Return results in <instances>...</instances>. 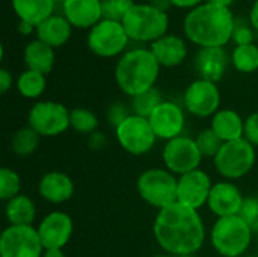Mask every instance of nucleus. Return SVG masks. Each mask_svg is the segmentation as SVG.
<instances>
[{"mask_svg": "<svg viewBox=\"0 0 258 257\" xmlns=\"http://www.w3.org/2000/svg\"><path fill=\"white\" fill-rule=\"evenodd\" d=\"M257 162V151L245 138L225 142L215 156L213 164L216 171L227 180H239L249 174Z\"/></svg>", "mask_w": 258, "mask_h": 257, "instance_id": "0eeeda50", "label": "nucleus"}, {"mask_svg": "<svg viewBox=\"0 0 258 257\" xmlns=\"http://www.w3.org/2000/svg\"><path fill=\"white\" fill-rule=\"evenodd\" d=\"M213 188L210 176L201 168L178 177V203L200 211L209 201Z\"/></svg>", "mask_w": 258, "mask_h": 257, "instance_id": "dca6fc26", "label": "nucleus"}, {"mask_svg": "<svg viewBox=\"0 0 258 257\" xmlns=\"http://www.w3.org/2000/svg\"><path fill=\"white\" fill-rule=\"evenodd\" d=\"M115 138L121 148L133 156L150 153L157 141V136L148 118L132 114L115 129Z\"/></svg>", "mask_w": 258, "mask_h": 257, "instance_id": "1a4fd4ad", "label": "nucleus"}, {"mask_svg": "<svg viewBox=\"0 0 258 257\" xmlns=\"http://www.w3.org/2000/svg\"><path fill=\"white\" fill-rule=\"evenodd\" d=\"M153 235L159 247L171 256H194L206 242V226L200 211L174 203L157 211Z\"/></svg>", "mask_w": 258, "mask_h": 257, "instance_id": "f257e3e1", "label": "nucleus"}, {"mask_svg": "<svg viewBox=\"0 0 258 257\" xmlns=\"http://www.w3.org/2000/svg\"><path fill=\"white\" fill-rule=\"evenodd\" d=\"M36 206L33 200L26 195L20 194L12 200L6 201L5 215L9 226H33L36 220Z\"/></svg>", "mask_w": 258, "mask_h": 257, "instance_id": "a878e982", "label": "nucleus"}, {"mask_svg": "<svg viewBox=\"0 0 258 257\" xmlns=\"http://www.w3.org/2000/svg\"><path fill=\"white\" fill-rule=\"evenodd\" d=\"M231 65L236 71L251 74L258 70V45H236L231 52Z\"/></svg>", "mask_w": 258, "mask_h": 257, "instance_id": "cd10ccee", "label": "nucleus"}, {"mask_svg": "<svg viewBox=\"0 0 258 257\" xmlns=\"http://www.w3.org/2000/svg\"><path fill=\"white\" fill-rule=\"evenodd\" d=\"M128 35L119 21L101 20L88 33L89 50L100 58H116L125 53Z\"/></svg>", "mask_w": 258, "mask_h": 257, "instance_id": "9d476101", "label": "nucleus"}, {"mask_svg": "<svg viewBox=\"0 0 258 257\" xmlns=\"http://www.w3.org/2000/svg\"><path fill=\"white\" fill-rule=\"evenodd\" d=\"M36 38L53 48L65 45L73 33V26L63 15H51L36 27Z\"/></svg>", "mask_w": 258, "mask_h": 257, "instance_id": "5701e85b", "label": "nucleus"}, {"mask_svg": "<svg viewBox=\"0 0 258 257\" xmlns=\"http://www.w3.org/2000/svg\"><path fill=\"white\" fill-rule=\"evenodd\" d=\"M151 257H175V256H171V254H154V256H151Z\"/></svg>", "mask_w": 258, "mask_h": 257, "instance_id": "de8ad7c7", "label": "nucleus"}, {"mask_svg": "<svg viewBox=\"0 0 258 257\" xmlns=\"http://www.w3.org/2000/svg\"><path fill=\"white\" fill-rule=\"evenodd\" d=\"M132 108H128L125 103L116 101L113 105H110V108L107 109V121L112 124L113 129H116L122 121H125L132 114H130Z\"/></svg>", "mask_w": 258, "mask_h": 257, "instance_id": "e433bc0d", "label": "nucleus"}, {"mask_svg": "<svg viewBox=\"0 0 258 257\" xmlns=\"http://www.w3.org/2000/svg\"><path fill=\"white\" fill-rule=\"evenodd\" d=\"M14 85V77L6 68H0V92L6 94Z\"/></svg>", "mask_w": 258, "mask_h": 257, "instance_id": "58836bf2", "label": "nucleus"}, {"mask_svg": "<svg viewBox=\"0 0 258 257\" xmlns=\"http://www.w3.org/2000/svg\"><path fill=\"white\" fill-rule=\"evenodd\" d=\"M44 251L33 226H8L0 235V257H42Z\"/></svg>", "mask_w": 258, "mask_h": 257, "instance_id": "f8f14e48", "label": "nucleus"}, {"mask_svg": "<svg viewBox=\"0 0 258 257\" xmlns=\"http://www.w3.org/2000/svg\"><path fill=\"white\" fill-rule=\"evenodd\" d=\"M160 64L150 48H133L119 56L115 65V82L130 98L156 88L160 74Z\"/></svg>", "mask_w": 258, "mask_h": 257, "instance_id": "7ed1b4c3", "label": "nucleus"}, {"mask_svg": "<svg viewBox=\"0 0 258 257\" xmlns=\"http://www.w3.org/2000/svg\"><path fill=\"white\" fill-rule=\"evenodd\" d=\"M195 142H197V145H198L200 153L203 155V158H210V159H215V156L219 153V150L225 144L210 127L201 130L195 136Z\"/></svg>", "mask_w": 258, "mask_h": 257, "instance_id": "473e14b6", "label": "nucleus"}, {"mask_svg": "<svg viewBox=\"0 0 258 257\" xmlns=\"http://www.w3.org/2000/svg\"><path fill=\"white\" fill-rule=\"evenodd\" d=\"M23 59L27 70H33L47 76L54 67V48L36 38L24 47Z\"/></svg>", "mask_w": 258, "mask_h": 257, "instance_id": "393cba45", "label": "nucleus"}, {"mask_svg": "<svg viewBox=\"0 0 258 257\" xmlns=\"http://www.w3.org/2000/svg\"><path fill=\"white\" fill-rule=\"evenodd\" d=\"M12 9L20 21L38 27L54 12V0H11Z\"/></svg>", "mask_w": 258, "mask_h": 257, "instance_id": "b1692460", "label": "nucleus"}, {"mask_svg": "<svg viewBox=\"0 0 258 257\" xmlns=\"http://www.w3.org/2000/svg\"><path fill=\"white\" fill-rule=\"evenodd\" d=\"M71 129L82 135H92L98 129V117L86 108H74L70 111Z\"/></svg>", "mask_w": 258, "mask_h": 257, "instance_id": "c756f323", "label": "nucleus"}, {"mask_svg": "<svg viewBox=\"0 0 258 257\" xmlns=\"http://www.w3.org/2000/svg\"><path fill=\"white\" fill-rule=\"evenodd\" d=\"M150 50L157 59V62L160 64V67H165V68L178 67L187 58L186 41L181 36L171 35V33L154 41L150 45Z\"/></svg>", "mask_w": 258, "mask_h": 257, "instance_id": "412c9836", "label": "nucleus"}, {"mask_svg": "<svg viewBox=\"0 0 258 257\" xmlns=\"http://www.w3.org/2000/svg\"><path fill=\"white\" fill-rule=\"evenodd\" d=\"M231 41H233L236 45L254 44V27L251 26V23H246V21H243V20H242V21H240V20H236Z\"/></svg>", "mask_w": 258, "mask_h": 257, "instance_id": "c9c22d12", "label": "nucleus"}, {"mask_svg": "<svg viewBox=\"0 0 258 257\" xmlns=\"http://www.w3.org/2000/svg\"><path fill=\"white\" fill-rule=\"evenodd\" d=\"M243 138L252 144L255 148L258 147V112H252L245 118V135Z\"/></svg>", "mask_w": 258, "mask_h": 257, "instance_id": "4c0bfd02", "label": "nucleus"}, {"mask_svg": "<svg viewBox=\"0 0 258 257\" xmlns=\"http://www.w3.org/2000/svg\"><path fill=\"white\" fill-rule=\"evenodd\" d=\"M162 159L165 168L180 177L186 173L198 170L204 158L200 153L195 138L181 135L165 142L162 150Z\"/></svg>", "mask_w": 258, "mask_h": 257, "instance_id": "9b49d317", "label": "nucleus"}, {"mask_svg": "<svg viewBox=\"0 0 258 257\" xmlns=\"http://www.w3.org/2000/svg\"><path fill=\"white\" fill-rule=\"evenodd\" d=\"M249 23L251 26L254 27V30L258 32V0H255L251 6V11H249Z\"/></svg>", "mask_w": 258, "mask_h": 257, "instance_id": "79ce46f5", "label": "nucleus"}, {"mask_svg": "<svg viewBox=\"0 0 258 257\" xmlns=\"http://www.w3.org/2000/svg\"><path fill=\"white\" fill-rule=\"evenodd\" d=\"M122 26L130 41L153 44L168 35L169 17L151 3H135L122 20Z\"/></svg>", "mask_w": 258, "mask_h": 257, "instance_id": "20e7f679", "label": "nucleus"}, {"mask_svg": "<svg viewBox=\"0 0 258 257\" xmlns=\"http://www.w3.org/2000/svg\"><path fill=\"white\" fill-rule=\"evenodd\" d=\"M239 217L248 224L254 235H258V197H245Z\"/></svg>", "mask_w": 258, "mask_h": 257, "instance_id": "f704fd0d", "label": "nucleus"}, {"mask_svg": "<svg viewBox=\"0 0 258 257\" xmlns=\"http://www.w3.org/2000/svg\"><path fill=\"white\" fill-rule=\"evenodd\" d=\"M36 230L45 250H63L73 238L74 223L67 212L53 211L41 220Z\"/></svg>", "mask_w": 258, "mask_h": 257, "instance_id": "4468645a", "label": "nucleus"}, {"mask_svg": "<svg viewBox=\"0 0 258 257\" xmlns=\"http://www.w3.org/2000/svg\"><path fill=\"white\" fill-rule=\"evenodd\" d=\"M210 129L224 142L237 141L245 135V118L234 109H219L212 117Z\"/></svg>", "mask_w": 258, "mask_h": 257, "instance_id": "4be33fe9", "label": "nucleus"}, {"mask_svg": "<svg viewBox=\"0 0 258 257\" xmlns=\"http://www.w3.org/2000/svg\"><path fill=\"white\" fill-rule=\"evenodd\" d=\"M231 64V55L225 47L200 48L195 56V68L200 79L218 83L227 73Z\"/></svg>", "mask_w": 258, "mask_h": 257, "instance_id": "a211bd4d", "label": "nucleus"}, {"mask_svg": "<svg viewBox=\"0 0 258 257\" xmlns=\"http://www.w3.org/2000/svg\"><path fill=\"white\" fill-rule=\"evenodd\" d=\"M163 101V97L160 94V91L157 88H151L136 97L132 98V103H130V108L133 111L135 115H139V117H144V118H148L153 111Z\"/></svg>", "mask_w": 258, "mask_h": 257, "instance_id": "7c9ffc66", "label": "nucleus"}, {"mask_svg": "<svg viewBox=\"0 0 258 257\" xmlns=\"http://www.w3.org/2000/svg\"><path fill=\"white\" fill-rule=\"evenodd\" d=\"M27 126H30L39 136H59L71 127L70 109H67L62 103L51 100L36 101L29 111Z\"/></svg>", "mask_w": 258, "mask_h": 257, "instance_id": "6e6552de", "label": "nucleus"}, {"mask_svg": "<svg viewBox=\"0 0 258 257\" xmlns=\"http://www.w3.org/2000/svg\"><path fill=\"white\" fill-rule=\"evenodd\" d=\"M150 3H151L154 8H157V9H160V11H163V12H168V9L172 6L169 0H151Z\"/></svg>", "mask_w": 258, "mask_h": 257, "instance_id": "37998d69", "label": "nucleus"}, {"mask_svg": "<svg viewBox=\"0 0 258 257\" xmlns=\"http://www.w3.org/2000/svg\"><path fill=\"white\" fill-rule=\"evenodd\" d=\"M209 3H213V5H218V6H224V8H230L236 0H206Z\"/></svg>", "mask_w": 258, "mask_h": 257, "instance_id": "49530a36", "label": "nucleus"}, {"mask_svg": "<svg viewBox=\"0 0 258 257\" xmlns=\"http://www.w3.org/2000/svg\"><path fill=\"white\" fill-rule=\"evenodd\" d=\"M18 29H20V32L21 33H30V32H33V30H36V27H33L32 24H27V23H23V21H20V26H18Z\"/></svg>", "mask_w": 258, "mask_h": 257, "instance_id": "a18cd8bd", "label": "nucleus"}, {"mask_svg": "<svg viewBox=\"0 0 258 257\" xmlns=\"http://www.w3.org/2000/svg\"><path fill=\"white\" fill-rule=\"evenodd\" d=\"M21 194V177L12 168L3 167L0 170V200L9 201Z\"/></svg>", "mask_w": 258, "mask_h": 257, "instance_id": "2f4dec72", "label": "nucleus"}, {"mask_svg": "<svg viewBox=\"0 0 258 257\" xmlns=\"http://www.w3.org/2000/svg\"><path fill=\"white\" fill-rule=\"evenodd\" d=\"M139 197L157 211L178 201V179L166 168H150L136 182Z\"/></svg>", "mask_w": 258, "mask_h": 257, "instance_id": "423d86ee", "label": "nucleus"}, {"mask_svg": "<svg viewBox=\"0 0 258 257\" xmlns=\"http://www.w3.org/2000/svg\"><path fill=\"white\" fill-rule=\"evenodd\" d=\"M183 106L197 118L213 117L221 108V91L218 83L197 79L186 88L183 94Z\"/></svg>", "mask_w": 258, "mask_h": 257, "instance_id": "ddd939ff", "label": "nucleus"}, {"mask_svg": "<svg viewBox=\"0 0 258 257\" xmlns=\"http://www.w3.org/2000/svg\"><path fill=\"white\" fill-rule=\"evenodd\" d=\"M243 201H245V197L240 188L230 180H222V182L213 183V188L210 191V197L207 201V208L218 218H225V217L239 215L242 211Z\"/></svg>", "mask_w": 258, "mask_h": 257, "instance_id": "f3484780", "label": "nucleus"}, {"mask_svg": "<svg viewBox=\"0 0 258 257\" xmlns=\"http://www.w3.org/2000/svg\"><path fill=\"white\" fill-rule=\"evenodd\" d=\"M15 88L21 97L29 98V100H36L44 94V91L47 88L45 74L33 71V70H24L17 77Z\"/></svg>", "mask_w": 258, "mask_h": 257, "instance_id": "bb28decb", "label": "nucleus"}, {"mask_svg": "<svg viewBox=\"0 0 258 257\" xmlns=\"http://www.w3.org/2000/svg\"><path fill=\"white\" fill-rule=\"evenodd\" d=\"M234 23L236 18L230 8L204 2L186 14L183 32L200 48L225 47L233 38Z\"/></svg>", "mask_w": 258, "mask_h": 257, "instance_id": "f03ea898", "label": "nucleus"}, {"mask_svg": "<svg viewBox=\"0 0 258 257\" xmlns=\"http://www.w3.org/2000/svg\"><path fill=\"white\" fill-rule=\"evenodd\" d=\"M133 5H135L133 0H101L103 20L122 23V20L133 8Z\"/></svg>", "mask_w": 258, "mask_h": 257, "instance_id": "72a5a7b5", "label": "nucleus"}, {"mask_svg": "<svg viewBox=\"0 0 258 257\" xmlns=\"http://www.w3.org/2000/svg\"><path fill=\"white\" fill-rule=\"evenodd\" d=\"M172 6L180 8V9H194L200 5H203L206 0H169Z\"/></svg>", "mask_w": 258, "mask_h": 257, "instance_id": "a19ab883", "label": "nucleus"}, {"mask_svg": "<svg viewBox=\"0 0 258 257\" xmlns=\"http://www.w3.org/2000/svg\"><path fill=\"white\" fill-rule=\"evenodd\" d=\"M54 2H56V3H62V5H63V3H65L67 0H54Z\"/></svg>", "mask_w": 258, "mask_h": 257, "instance_id": "09e8293b", "label": "nucleus"}, {"mask_svg": "<svg viewBox=\"0 0 258 257\" xmlns=\"http://www.w3.org/2000/svg\"><path fill=\"white\" fill-rule=\"evenodd\" d=\"M252 230L239 217L218 218L210 230V244L222 257H242L252 242Z\"/></svg>", "mask_w": 258, "mask_h": 257, "instance_id": "39448f33", "label": "nucleus"}, {"mask_svg": "<svg viewBox=\"0 0 258 257\" xmlns=\"http://www.w3.org/2000/svg\"><path fill=\"white\" fill-rule=\"evenodd\" d=\"M148 121L157 136V139L171 141L181 136L186 126L184 109L171 100H163L148 117Z\"/></svg>", "mask_w": 258, "mask_h": 257, "instance_id": "2eb2a0df", "label": "nucleus"}, {"mask_svg": "<svg viewBox=\"0 0 258 257\" xmlns=\"http://www.w3.org/2000/svg\"><path fill=\"white\" fill-rule=\"evenodd\" d=\"M106 145V136L101 132H94L89 135V147L92 150H101Z\"/></svg>", "mask_w": 258, "mask_h": 257, "instance_id": "ea45409f", "label": "nucleus"}, {"mask_svg": "<svg viewBox=\"0 0 258 257\" xmlns=\"http://www.w3.org/2000/svg\"><path fill=\"white\" fill-rule=\"evenodd\" d=\"M42 257H67L63 250H45Z\"/></svg>", "mask_w": 258, "mask_h": 257, "instance_id": "c03bdc74", "label": "nucleus"}, {"mask_svg": "<svg viewBox=\"0 0 258 257\" xmlns=\"http://www.w3.org/2000/svg\"><path fill=\"white\" fill-rule=\"evenodd\" d=\"M73 179L62 171L45 173L38 183V194L51 204H62L74 195Z\"/></svg>", "mask_w": 258, "mask_h": 257, "instance_id": "aec40b11", "label": "nucleus"}, {"mask_svg": "<svg viewBox=\"0 0 258 257\" xmlns=\"http://www.w3.org/2000/svg\"><path fill=\"white\" fill-rule=\"evenodd\" d=\"M39 138L41 136L30 126L20 127L12 135L11 148H12L14 155H17L18 158H27V156L33 155L38 150Z\"/></svg>", "mask_w": 258, "mask_h": 257, "instance_id": "c85d7f7f", "label": "nucleus"}, {"mask_svg": "<svg viewBox=\"0 0 258 257\" xmlns=\"http://www.w3.org/2000/svg\"><path fill=\"white\" fill-rule=\"evenodd\" d=\"M63 17L73 27L92 29L103 20L101 0H67L62 5Z\"/></svg>", "mask_w": 258, "mask_h": 257, "instance_id": "6ab92c4d", "label": "nucleus"}]
</instances>
